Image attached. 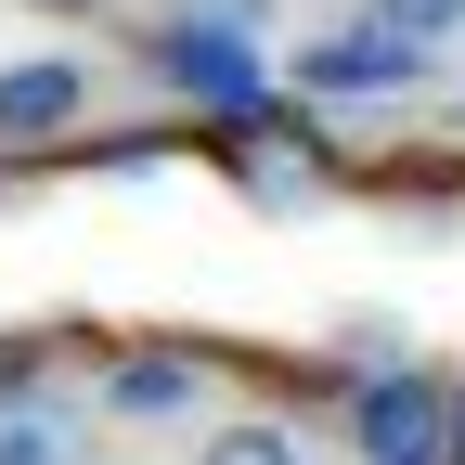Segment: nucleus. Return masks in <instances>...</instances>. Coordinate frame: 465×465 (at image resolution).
Wrapping results in <instances>:
<instances>
[{
  "label": "nucleus",
  "instance_id": "9b49d317",
  "mask_svg": "<svg viewBox=\"0 0 465 465\" xmlns=\"http://www.w3.org/2000/svg\"><path fill=\"white\" fill-rule=\"evenodd\" d=\"M452 465H465V388H452Z\"/></svg>",
  "mask_w": 465,
  "mask_h": 465
},
{
  "label": "nucleus",
  "instance_id": "1a4fd4ad",
  "mask_svg": "<svg viewBox=\"0 0 465 465\" xmlns=\"http://www.w3.org/2000/svg\"><path fill=\"white\" fill-rule=\"evenodd\" d=\"M26 388H39V349H26V336H0V414H26Z\"/></svg>",
  "mask_w": 465,
  "mask_h": 465
},
{
  "label": "nucleus",
  "instance_id": "7ed1b4c3",
  "mask_svg": "<svg viewBox=\"0 0 465 465\" xmlns=\"http://www.w3.org/2000/svg\"><path fill=\"white\" fill-rule=\"evenodd\" d=\"M414 78H427V39H401V26H349V39L298 52V91H414Z\"/></svg>",
  "mask_w": 465,
  "mask_h": 465
},
{
  "label": "nucleus",
  "instance_id": "0eeeda50",
  "mask_svg": "<svg viewBox=\"0 0 465 465\" xmlns=\"http://www.w3.org/2000/svg\"><path fill=\"white\" fill-rule=\"evenodd\" d=\"M0 465H78V440H65V414H0Z\"/></svg>",
  "mask_w": 465,
  "mask_h": 465
},
{
  "label": "nucleus",
  "instance_id": "f8f14e48",
  "mask_svg": "<svg viewBox=\"0 0 465 465\" xmlns=\"http://www.w3.org/2000/svg\"><path fill=\"white\" fill-rule=\"evenodd\" d=\"M52 14H91V0H52Z\"/></svg>",
  "mask_w": 465,
  "mask_h": 465
},
{
  "label": "nucleus",
  "instance_id": "f257e3e1",
  "mask_svg": "<svg viewBox=\"0 0 465 465\" xmlns=\"http://www.w3.org/2000/svg\"><path fill=\"white\" fill-rule=\"evenodd\" d=\"M349 440H362V465H452V388L427 362H401L349 401Z\"/></svg>",
  "mask_w": 465,
  "mask_h": 465
},
{
  "label": "nucleus",
  "instance_id": "6e6552de",
  "mask_svg": "<svg viewBox=\"0 0 465 465\" xmlns=\"http://www.w3.org/2000/svg\"><path fill=\"white\" fill-rule=\"evenodd\" d=\"M375 26H401V39H452L465 0H375Z\"/></svg>",
  "mask_w": 465,
  "mask_h": 465
},
{
  "label": "nucleus",
  "instance_id": "39448f33",
  "mask_svg": "<svg viewBox=\"0 0 465 465\" xmlns=\"http://www.w3.org/2000/svg\"><path fill=\"white\" fill-rule=\"evenodd\" d=\"M207 388V362H194V349H155V362H116V414H182V401Z\"/></svg>",
  "mask_w": 465,
  "mask_h": 465
},
{
  "label": "nucleus",
  "instance_id": "20e7f679",
  "mask_svg": "<svg viewBox=\"0 0 465 465\" xmlns=\"http://www.w3.org/2000/svg\"><path fill=\"white\" fill-rule=\"evenodd\" d=\"M91 116V78L65 65V52H26V65H0V143H52Z\"/></svg>",
  "mask_w": 465,
  "mask_h": 465
},
{
  "label": "nucleus",
  "instance_id": "9d476101",
  "mask_svg": "<svg viewBox=\"0 0 465 465\" xmlns=\"http://www.w3.org/2000/svg\"><path fill=\"white\" fill-rule=\"evenodd\" d=\"M182 14H207V26H232V39H259V26L284 14V0H182Z\"/></svg>",
  "mask_w": 465,
  "mask_h": 465
},
{
  "label": "nucleus",
  "instance_id": "f03ea898",
  "mask_svg": "<svg viewBox=\"0 0 465 465\" xmlns=\"http://www.w3.org/2000/svg\"><path fill=\"white\" fill-rule=\"evenodd\" d=\"M143 52H155L168 91H194V104H220V116H259V39H232V26H207V14H168Z\"/></svg>",
  "mask_w": 465,
  "mask_h": 465
},
{
  "label": "nucleus",
  "instance_id": "423d86ee",
  "mask_svg": "<svg viewBox=\"0 0 465 465\" xmlns=\"http://www.w3.org/2000/svg\"><path fill=\"white\" fill-rule=\"evenodd\" d=\"M194 465H298V427H272V414H232L220 440H194Z\"/></svg>",
  "mask_w": 465,
  "mask_h": 465
}]
</instances>
